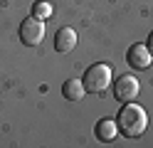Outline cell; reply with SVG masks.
<instances>
[{"label":"cell","instance_id":"cell-6","mask_svg":"<svg viewBox=\"0 0 153 148\" xmlns=\"http://www.w3.org/2000/svg\"><path fill=\"white\" fill-rule=\"evenodd\" d=\"M76 47V32L72 27H59L54 35V49L57 52H72V49Z\"/></svg>","mask_w":153,"mask_h":148},{"label":"cell","instance_id":"cell-5","mask_svg":"<svg viewBox=\"0 0 153 148\" xmlns=\"http://www.w3.org/2000/svg\"><path fill=\"white\" fill-rule=\"evenodd\" d=\"M126 62L133 69H148L151 62H153V54H151L148 45H131L128 52H126Z\"/></svg>","mask_w":153,"mask_h":148},{"label":"cell","instance_id":"cell-4","mask_svg":"<svg viewBox=\"0 0 153 148\" xmlns=\"http://www.w3.org/2000/svg\"><path fill=\"white\" fill-rule=\"evenodd\" d=\"M141 91V82L133 74H123L116 79V84H114V96H116V101L126 104V101H136V96Z\"/></svg>","mask_w":153,"mask_h":148},{"label":"cell","instance_id":"cell-9","mask_svg":"<svg viewBox=\"0 0 153 148\" xmlns=\"http://www.w3.org/2000/svg\"><path fill=\"white\" fill-rule=\"evenodd\" d=\"M32 15L40 17V20H47L52 15V3H47V0H37V3L32 5Z\"/></svg>","mask_w":153,"mask_h":148},{"label":"cell","instance_id":"cell-3","mask_svg":"<svg viewBox=\"0 0 153 148\" xmlns=\"http://www.w3.org/2000/svg\"><path fill=\"white\" fill-rule=\"evenodd\" d=\"M20 39H22V45H27V47H37L45 39V20L35 17V15L25 17L20 22Z\"/></svg>","mask_w":153,"mask_h":148},{"label":"cell","instance_id":"cell-7","mask_svg":"<svg viewBox=\"0 0 153 148\" xmlns=\"http://www.w3.org/2000/svg\"><path fill=\"white\" fill-rule=\"evenodd\" d=\"M94 133H97V138L101 143H109L116 138L119 133V126H116V118H101V121H97V128H94Z\"/></svg>","mask_w":153,"mask_h":148},{"label":"cell","instance_id":"cell-10","mask_svg":"<svg viewBox=\"0 0 153 148\" xmlns=\"http://www.w3.org/2000/svg\"><path fill=\"white\" fill-rule=\"evenodd\" d=\"M146 45H148V49H151V54H153V32L148 35V42H146Z\"/></svg>","mask_w":153,"mask_h":148},{"label":"cell","instance_id":"cell-1","mask_svg":"<svg viewBox=\"0 0 153 148\" xmlns=\"http://www.w3.org/2000/svg\"><path fill=\"white\" fill-rule=\"evenodd\" d=\"M116 126H119V133L126 136V138H138L148 126V114L141 104H133L126 101L121 106V111L116 114Z\"/></svg>","mask_w":153,"mask_h":148},{"label":"cell","instance_id":"cell-2","mask_svg":"<svg viewBox=\"0 0 153 148\" xmlns=\"http://www.w3.org/2000/svg\"><path fill=\"white\" fill-rule=\"evenodd\" d=\"M84 89L91 94H101L104 89L111 84V67L109 64H91L82 77Z\"/></svg>","mask_w":153,"mask_h":148},{"label":"cell","instance_id":"cell-8","mask_svg":"<svg viewBox=\"0 0 153 148\" xmlns=\"http://www.w3.org/2000/svg\"><path fill=\"white\" fill-rule=\"evenodd\" d=\"M84 94H87V89H84V82L82 79H67L62 84V96L67 101H82Z\"/></svg>","mask_w":153,"mask_h":148}]
</instances>
